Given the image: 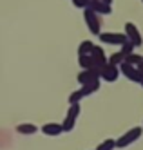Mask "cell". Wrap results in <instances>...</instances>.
<instances>
[{
  "label": "cell",
  "instance_id": "3957f363",
  "mask_svg": "<svg viewBox=\"0 0 143 150\" xmlns=\"http://www.w3.org/2000/svg\"><path fill=\"white\" fill-rule=\"evenodd\" d=\"M98 38H100L103 44L120 45V47H122L125 42H129L127 36H125V33H100V35H98Z\"/></svg>",
  "mask_w": 143,
  "mask_h": 150
},
{
  "label": "cell",
  "instance_id": "9c48e42d",
  "mask_svg": "<svg viewBox=\"0 0 143 150\" xmlns=\"http://www.w3.org/2000/svg\"><path fill=\"white\" fill-rule=\"evenodd\" d=\"M40 130H42V134H46V136H51V137H56V136H60L63 130H62V123H46V125H42L40 127Z\"/></svg>",
  "mask_w": 143,
  "mask_h": 150
},
{
  "label": "cell",
  "instance_id": "7a4b0ae2",
  "mask_svg": "<svg viewBox=\"0 0 143 150\" xmlns=\"http://www.w3.org/2000/svg\"><path fill=\"white\" fill-rule=\"evenodd\" d=\"M83 20L87 22V25H89V31L92 35H100L102 31H100V27H102V24H100V16H98L94 11H91L89 7H85L83 9Z\"/></svg>",
  "mask_w": 143,
  "mask_h": 150
},
{
  "label": "cell",
  "instance_id": "7402d4cb",
  "mask_svg": "<svg viewBox=\"0 0 143 150\" xmlns=\"http://www.w3.org/2000/svg\"><path fill=\"white\" fill-rule=\"evenodd\" d=\"M136 69H138V71H139V72H141V76H143V62H141V63H139V65H138V67H136Z\"/></svg>",
  "mask_w": 143,
  "mask_h": 150
},
{
  "label": "cell",
  "instance_id": "7c38bea8",
  "mask_svg": "<svg viewBox=\"0 0 143 150\" xmlns=\"http://www.w3.org/2000/svg\"><path fill=\"white\" fill-rule=\"evenodd\" d=\"M78 63H80V67H82L83 71H87V69H92V67H94V62H92L91 54H83V56H78Z\"/></svg>",
  "mask_w": 143,
  "mask_h": 150
},
{
  "label": "cell",
  "instance_id": "e0dca14e",
  "mask_svg": "<svg viewBox=\"0 0 143 150\" xmlns=\"http://www.w3.org/2000/svg\"><path fill=\"white\" fill-rule=\"evenodd\" d=\"M114 148H116V139H105L94 150H114Z\"/></svg>",
  "mask_w": 143,
  "mask_h": 150
},
{
  "label": "cell",
  "instance_id": "d6986e66",
  "mask_svg": "<svg viewBox=\"0 0 143 150\" xmlns=\"http://www.w3.org/2000/svg\"><path fill=\"white\" fill-rule=\"evenodd\" d=\"M134 49L136 47L130 44V42H125V44L122 45V49H120V52H122L123 56H129V54H132V52H134Z\"/></svg>",
  "mask_w": 143,
  "mask_h": 150
},
{
  "label": "cell",
  "instance_id": "8992f818",
  "mask_svg": "<svg viewBox=\"0 0 143 150\" xmlns=\"http://www.w3.org/2000/svg\"><path fill=\"white\" fill-rule=\"evenodd\" d=\"M120 76V69L116 65H111V63H107V65L102 67V74H100V80H105V81H116Z\"/></svg>",
  "mask_w": 143,
  "mask_h": 150
},
{
  "label": "cell",
  "instance_id": "ffe728a7",
  "mask_svg": "<svg viewBox=\"0 0 143 150\" xmlns=\"http://www.w3.org/2000/svg\"><path fill=\"white\" fill-rule=\"evenodd\" d=\"M67 116H69V117H73V120H76V117L80 116V103H76V105H69Z\"/></svg>",
  "mask_w": 143,
  "mask_h": 150
},
{
  "label": "cell",
  "instance_id": "5bb4252c",
  "mask_svg": "<svg viewBox=\"0 0 143 150\" xmlns=\"http://www.w3.org/2000/svg\"><path fill=\"white\" fill-rule=\"evenodd\" d=\"M123 60H125V56H123L122 52L118 51V52H112V54L107 58V63H111V65H116V67H120V65L123 63Z\"/></svg>",
  "mask_w": 143,
  "mask_h": 150
},
{
  "label": "cell",
  "instance_id": "603a6c76",
  "mask_svg": "<svg viewBox=\"0 0 143 150\" xmlns=\"http://www.w3.org/2000/svg\"><path fill=\"white\" fill-rule=\"evenodd\" d=\"M103 4H107V6H112V0H102Z\"/></svg>",
  "mask_w": 143,
  "mask_h": 150
},
{
  "label": "cell",
  "instance_id": "44dd1931",
  "mask_svg": "<svg viewBox=\"0 0 143 150\" xmlns=\"http://www.w3.org/2000/svg\"><path fill=\"white\" fill-rule=\"evenodd\" d=\"M74 7H80V9H85L87 6H89V0H73Z\"/></svg>",
  "mask_w": 143,
  "mask_h": 150
},
{
  "label": "cell",
  "instance_id": "5b68a950",
  "mask_svg": "<svg viewBox=\"0 0 143 150\" xmlns=\"http://www.w3.org/2000/svg\"><path fill=\"white\" fill-rule=\"evenodd\" d=\"M118 69H120V72H122L123 76H127L129 80H132V81H136V83H141L143 76H141V72H139L136 67H132V65H129V63H125V62H123Z\"/></svg>",
  "mask_w": 143,
  "mask_h": 150
},
{
  "label": "cell",
  "instance_id": "277c9868",
  "mask_svg": "<svg viewBox=\"0 0 143 150\" xmlns=\"http://www.w3.org/2000/svg\"><path fill=\"white\" fill-rule=\"evenodd\" d=\"M125 36H127V40H129L134 47H141L143 38H141V33L138 31L136 24H132V22H127V24H125Z\"/></svg>",
  "mask_w": 143,
  "mask_h": 150
},
{
  "label": "cell",
  "instance_id": "8fae6325",
  "mask_svg": "<svg viewBox=\"0 0 143 150\" xmlns=\"http://www.w3.org/2000/svg\"><path fill=\"white\" fill-rule=\"evenodd\" d=\"M94 44L91 40H83L82 44L78 45V56H83V54H91V51H92Z\"/></svg>",
  "mask_w": 143,
  "mask_h": 150
},
{
  "label": "cell",
  "instance_id": "4fadbf2b",
  "mask_svg": "<svg viewBox=\"0 0 143 150\" xmlns=\"http://www.w3.org/2000/svg\"><path fill=\"white\" fill-rule=\"evenodd\" d=\"M82 98H85V92H83L82 87H80L78 91H74V92L69 94L67 101H69V105H76V103H80V101H82Z\"/></svg>",
  "mask_w": 143,
  "mask_h": 150
},
{
  "label": "cell",
  "instance_id": "cb8c5ba5",
  "mask_svg": "<svg viewBox=\"0 0 143 150\" xmlns=\"http://www.w3.org/2000/svg\"><path fill=\"white\" fill-rule=\"evenodd\" d=\"M139 85H141V87H143V80H141V83H139Z\"/></svg>",
  "mask_w": 143,
  "mask_h": 150
},
{
  "label": "cell",
  "instance_id": "52a82bcc",
  "mask_svg": "<svg viewBox=\"0 0 143 150\" xmlns=\"http://www.w3.org/2000/svg\"><path fill=\"white\" fill-rule=\"evenodd\" d=\"M91 58H92V62H94V67H100V69H102L103 65H107V56H105V51H103L102 45H94V47H92Z\"/></svg>",
  "mask_w": 143,
  "mask_h": 150
},
{
  "label": "cell",
  "instance_id": "6da1fadb",
  "mask_svg": "<svg viewBox=\"0 0 143 150\" xmlns=\"http://www.w3.org/2000/svg\"><path fill=\"white\" fill-rule=\"evenodd\" d=\"M141 134H143V128H141V127L130 128V130L125 132L120 139H116V146H118V148H125V146H129V145H132L134 141H138V139L141 137Z\"/></svg>",
  "mask_w": 143,
  "mask_h": 150
},
{
  "label": "cell",
  "instance_id": "30bf717a",
  "mask_svg": "<svg viewBox=\"0 0 143 150\" xmlns=\"http://www.w3.org/2000/svg\"><path fill=\"white\" fill-rule=\"evenodd\" d=\"M16 132L18 134H24V136H31V134H36L38 132V127L33 125V123H20L16 127Z\"/></svg>",
  "mask_w": 143,
  "mask_h": 150
},
{
  "label": "cell",
  "instance_id": "ac0fdd59",
  "mask_svg": "<svg viewBox=\"0 0 143 150\" xmlns=\"http://www.w3.org/2000/svg\"><path fill=\"white\" fill-rule=\"evenodd\" d=\"M74 123H76V120H73V117H69V116H65V120L62 123V130L63 132H71L73 128H74Z\"/></svg>",
  "mask_w": 143,
  "mask_h": 150
},
{
  "label": "cell",
  "instance_id": "484cf974",
  "mask_svg": "<svg viewBox=\"0 0 143 150\" xmlns=\"http://www.w3.org/2000/svg\"><path fill=\"white\" fill-rule=\"evenodd\" d=\"M141 2H143V0H141Z\"/></svg>",
  "mask_w": 143,
  "mask_h": 150
},
{
  "label": "cell",
  "instance_id": "9a60e30c",
  "mask_svg": "<svg viewBox=\"0 0 143 150\" xmlns=\"http://www.w3.org/2000/svg\"><path fill=\"white\" fill-rule=\"evenodd\" d=\"M123 62H125V63H129V65H132V67H138L139 63L143 62V56H141V54H134V52H132V54L125 56V60H123Z\"/></svg>",
  "mask_w": 143,
  "mask_h": 150
},
{
  "label": "cell",
  "instance_id": "2e32d148",
  "mask_svg": "<svg viewBox=\"0 0 143 150\" xmlns=\"http://www.w3.org/2000/svg\"><path fill=\"white\" fill-rule=\"evenodd\" d=\"M98 89H100V80H96V81H91V83H87V85H83V87H82V91L85 92V96H89V94L96 92Z\"/></svg>",
  "mask_w": 143,
  "mask_h": 150
},
{
  "label": "cell",
  "instance_id": "d4e9b609",
  "mask_svg": "<svg viewBox=\"0 0 143 150\" xmlns=\"http://www.w3.org/2000/svg\"><path fill=\"white\" fill-rule=\"evenodd\" d=\"M89 2H92V0H89Z\"/></svg>",
  "mask_w": 143,
  "mask_h": 150
},
{
  "label": "cell",
  "instance_id": "ba28073f",
  "mask_svg": "<svg viewBox=\"0 0 143 150\" xmlns=\"http://www.w3.org/2000/svg\"><path fill=\"white\" fill-rule=\"evenodd\" d=\"M91 9V11H94L98 16L100 15H111L112 13V7L111 6H107V4H103L102 0H92V2H89V6H87Z\"/></svg>",
  "mask_w": 143,
  "mask_h": 150
}]
</instances>
